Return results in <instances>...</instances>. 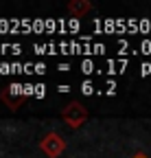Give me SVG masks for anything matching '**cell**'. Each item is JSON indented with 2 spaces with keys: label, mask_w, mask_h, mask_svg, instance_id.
I'll return each mask as SVG.
<instances>
[{
  "label": "cell",
  "mask_w": 151,
  "mask_h": 158,
  "mask_svg": "<svg viewBox=\"0 0 151 158\" xmlns=\"http://www.w3.org/2000/svg\"><path fill=\"white\" fill-rule=\"evenodd\" d=\"M0 99H2V103L7 108H11L15 112L18 108L24 103V92L20 90V86H7V88L0 90Z\"/></svg>",
  "instance_id": "3957f363"
},
{
  "label": "cell",
  "mask_w": 151,
  "mask_h": 158,
  "mask_svg": "<svg viewBox=\"0 0 151 158\" xmlns=\"http://www.w3.org/2000/svg\"><path fill=\"white\" fill-rule=\"evenodd\" d=\"M90 11H92V2H88V0H70L68 2V13L72 18H83Z\"/></svg>",
  "instance_id": "277c9868"
},
{
  "label": "cell",
  "mask_w": 151,
  "mask_h": 158,
  "mask_svg": "<svg viewBox=\"0 0 151 158\" xmlns=\"http://www.w3.org/2000/svg\"><path fill=\"white\" fill-rule=\"evenodd\" d=\"M88 108L81 103V101H70V103H66L64 106V110H62V121L70 127V130H77V127H81L85 121H88Z\"/></svg>",
  "instance_id": "6da1fadb"
},
{
  "label": "cell",
  "mask_w": 151,
  "mask_h": 158,
  "mask_svg": "<svg viewBox=\"0 0 151 158\" xmlns=\"http://www.w3.org/2000/svg\"><path fill=\"white\" fill-rule=\"evenodd\" d=\"M66 147H68V143H66V138L59 132H48V134L42 136V141H40V149L48 158H59L66 152Z\"/></svg>",
  "instance_id": "7a4b0ae2"
},
{
  "label": "cell",
  "mask_w": 151,
  "mask_h": 158,
  "mask_svg": "<svg viewBox=\"0 0 151 158\" xmlns=\"http://www.w3.org/2000/svg\"><path fill=\"white\" fill-rule=\"evenodd\" d=\"M131 158H149V156H147V154H142V152H138V154H134Z\"/></svg>",
  "instance_id": "5b68a950"
}]
</instances>
